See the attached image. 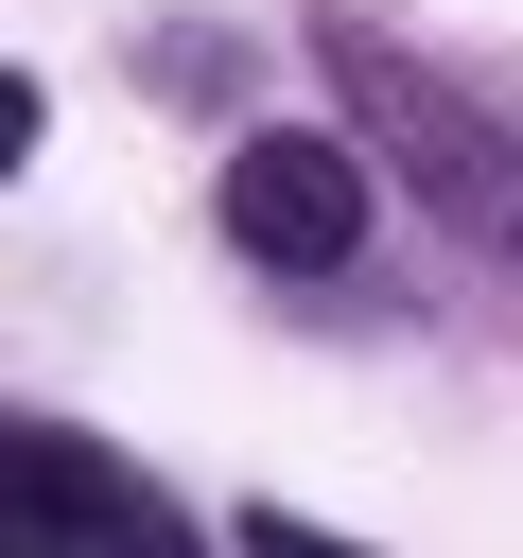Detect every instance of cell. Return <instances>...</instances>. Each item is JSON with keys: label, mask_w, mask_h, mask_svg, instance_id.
<instances>
[{"label": "cell", "mask_w": 523, "mask_h": 558, "mask_svg": "<svg viewBox=\"0 0 523 558\" xmlns=\"http://www.w3.org/2000/svg\"><path fill=\"white\" fill-rule=\"evenodd\" d=\"M314 70H331V105H349V140H384V174L401 192H436L488 262H523V140L471 105V87H436L401 35H366V17H314Z\"/></svg>", "instance_id": "obj_1"}, {"label": "cell", "mask_w": 523, "mask_h": 558, "mask_svg": "<svg viewBox=\"0 0 523 558\" xmlns=\"http://www.w3.org/2000/svg\"><path fill=\"white\" fill-rule=\"evenodd\" d=\"M227 244L279 262V279H331V262L366 244V140H331V122H244V140H227Z\"/></svg>", "instance_id": "obj_2"}, {"label": "cell", "mask_w": 523, "mask_h": 558, "mask_svg": "<svg viewBox=\"0 0 523 558\" xmlns=\"http://www.w3.org/2000/svg\"><path fill=\"white\" fill-rule=\"evenodd\" d=\"M0 506H17V558H192V523H174L122 453H87V436H52V418L0 436Z\"/></svg>", "instance_id": "obj_3"}, {"label": "cell", "mask_w": 523, "mask_h": 558, "mask_svg": "<svg viewBox=\"0 0 523 558\" xmlns=\"http://www.w3.org/2000/svg\"><path fill=\"white\" fill-rule=\"evenodd\" d=\"M227 558H366V541H331V523H279V506H244V541Z\"/></svg>", "instance_id": "obj_4"}]
</instances>
